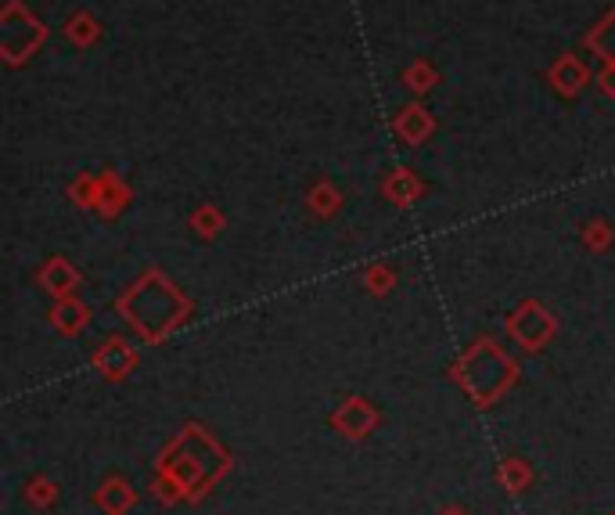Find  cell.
Returning <instances> with one entry per match:
<instances>
[]
</instances>
